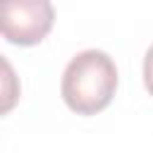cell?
Segmentation results:
<instances>
[{
	"instance_id": "3957f363",
	"label": "cell",
	"mask_w": 153,
	"mask_h": 153,
	"mask_svg": "<svg viewBox=\"0 0 153 153\" xmlns=\"http://www.w3.org/2000/svg\"><path fill=\"white\" fill-rule=\"evenodd\" d=\"M143 81H146L148 93L153 96V43H151V48L146 50V57H143Z\"/></svg>"
},
{
	"instance_id": "7a4b0ae2",
	"label": "cell",
	"mask_w": 153,
	"mask_h": 153,
	"mask_svg": "<svg viewBox=\"0 0 153 153\" xmlns=\"http://www.w3.org/2000/svg\"><path fill=\"white\" fill-rule=\"evenodd\" d=\"M50 0H0V31L10 43L36 45L53 29Z\"/></svg>"
},
{
	"instance_id": "6da1fadb",
	"label": "cell",
	"mask_w": 153,
	"mask_h": 153,
	"mask_svg": "<svg viewBox=\"0 0 153 153\" xmlns=\"http://www.w3.org/2000/svg\"><path fill=\"white\" fill-rule=\"evenodd\" d=\"M117 88V67L112 57L103 50H81L76 53L62 72V98L76 115L100 112L115 96Z\"/></svg>"
}]
</instances>
